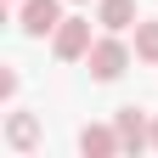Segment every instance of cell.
Returning <instances> with one entry per match:
<instances>
[{"instance_id":"1","label":"cell","mask_w":158,"mask_h":158,"mask_svg":"<svg viewBox=\"0 0 158 158\" xmlns=\"http://www.w3.org/2000/svg\"><path fill=\"white\" fill-rule=\"evenodd\" d=\"M85 68H90V79L113 85V79H118V73L130 68V45H124V40H118V34L107 28V34H102V40H96V45L85 51Z\"/></svg>"},{"instance_id":"2","label":"cell","mask_w":158,"mask_h":158,"mask_svg":"<svg viewBox=\"0 0 158 158\" xmlns=\"http://www.w3.org/2000/svg\"><path fill=\"white\" fill-rule=\"evenodd\" d=\"M96 45L90 40V17H62L51 34V51H56V62H85V51Z\"/></svg>"},{"instance_id":"3","label":"cell","mask_w":158,"mask_h":158,"mask_svg":"<svg viewBox=\"0 0 158 158\" xmlns=\"http://www.w3.org/2000/svg\"><path fill=\"white\" fill-rule=\"evenodd\" d=\"M62 23V0H17V28L28 40H45Z\"/></svg>"},{"instance_id":"4","label":"cell","mask_w":158,"mask_h":158,"mask_svg":"<svg viewBox=\"0 0 158 158\" xmlns=\"http://www.w3.org/2000/svg\"><path fill=\"white\" fill-rule=\"evenodd\" d=\"M113 124H118L124 152H147V147H152V118H147V107H118Z\"/></svg>"},{"instance_id":"5","label":"cell","mask_w":158,"mask_h":158,"mask_svg":"<svg viewBox=\"0 0 158 158\" xmlns=\"http://www.w3.org/2000/svg\"><path fill=\"white\" fill-rule=\"evenodd\" d=\"M79 152H85V158H113V152H124L118 124H85V130H79Z\"/></svg>"},{"instance_id":"6","label":"cell","mask_w":158,"mask_h":158,"mask_svg":"<svg viewBox=\"0 0 158 158\" xmlns=\"http://www.w3.org/2000/svg\"><path fill=\"white\" fill-rule=\"evenodd\" d=\"M96 23L113 28V34H124V28L141 23V11H135V0H102V6H96Z\"/></svg>"},{"instance_id":"7","label":"cell","mask_w":158,"mask_h":158,"mask_svg":"<svg viewBox=\"0 0 158 158\" xmlns=\"http://www.w3.org/2000/svg\"><path fill=\"white\" fill-rule=\"evenodd\" d=\"M6 141H11V152H34L40 147V118L34 113H11L6 118Z\"/></svg>"},{"instance_id":"8","label":"cell","mask_w":158,"mask_h":158,"mask_svg":"<svg viewBox=\"0 0 158 158\" xmlns=\"http://www.w3.org/2000/svg\"><path fill=\"white\" fill-rule=\"evenodd\" d=\"M135 56L158 62V23H135Z\"/></svg>"},{"instance_id":"9","label":"cell","mask_w":158,"mask_h":158,"mask_svg":"<svg viewBox=\"0 0 158 158\" xmlns=\"http://www.w3.org/2000/svg\"><path fill=\"white\" fill-rule=\"evenodd\" d=\"M17 96V68H0V102H11Z\"/></svg>"},{"instance_id":"10","label":"cell","mask_w":158,"mask_h":158,"mask_svg":"<svg viewBox=\"0 0 158 158\" xmlns=\"http://www.w3.org/2000/svg\"><path fill=\"white\" fill-rule=\"evenodd\" d=\"M152 147H158V113H152Z\"/></svg>"}]
</instances>
